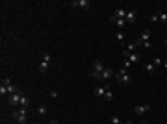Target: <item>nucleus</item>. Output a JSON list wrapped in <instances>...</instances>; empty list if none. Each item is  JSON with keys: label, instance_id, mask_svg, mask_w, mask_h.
Masks as SVG:
<instances>
[{"label": "nucleus", "instance_id": "13", "mask_svg": "<svg viewBox=\"0 0 167 124\" xmlns=\"http://www.w3.org/2000/svg\"><path fill=\"white\" fill-rule=\"evenodd\" d=\"M113 24L117 26L119 30H123V28L126 26V19H115V22H113Z\"/></svg>", "mask_w": 167, "mask_h": 124}, {"label": "nucleus", "instance_id": "33", "mask_svg": "<svg viewBox=\"0 0 167 124\" xmlns=\"http://www.w3.org/2000/svg\"><path fill=\"white\" fill-rule=\"evenodd\" d=\"M165 46H167V39H165Z\"/></svg>", "mask_w": 167, "mask_h": 124}, {"label": "nucleus", "instance_id": "18", "mask_svg": "<svg viewBox=\"0 0 167 124\" xmlns=\"http://www.w3.org/2000/svg\"><path fill=\"white\" fill-rule=\"evenodd\" d=\"M145 72H147V74H154V72H156V67H154L152 63H150V65H145Z\"/></svg>", "mask_w": 167, "mask_h": 124}, {"label": "nucleus", "instance_id": "15", "mask_svg": "<svg viewBox=\"0 0 167 124\" xmlns=\"http://www.w3.org/2000/svg\"><path fill=\"white\" fill-rule=\"evenodd\" d=\"M28 106H30V98L22 93V96H21V107H28Z\"/></svg>", "mask_w": 167, "mask_h": 124}, {"label": "nucleus", "instance_id": "27", "mask_svg": "<svg viewBox=\"0 0 167 124\" xmlns=\"http://www.w3.org/2000/svg\"><path fill=\"white\" fill-rule=\"evenodd\" d=\"M143 46H145V48H150V46H152V43L147 41V43H143Z\"/></svg>", "mask_w": 167, "mask_h": 124}, {"label": "nucleus", "instance_id": "9", "mask_svg": "<svg viewBox=\"0 0 167 124\" xmlns=\"http://www.w3.org/2000/svg\"><path fill=\"white\" fill-rule=\"evenodd\" d=\"M104 63H102V61H95V63H93V72H98V74H102V71H104Z\"/></svg>", "mask_w": 167, "mask_h": 124}, {"label": "nucleus", "instance_id": "25", "mask_svg": "<svg viewBox=\"0 0 167 124\" xmlns=\"http://www.w3.org/2000/svg\"><path fill=\"white\" fill-rule=\"evenodd\" d=\"M2 83L6 85V87H7V85H11V78H2Z\"/></svg>", "mask_w": 167, "mask_h": 124}, {"label": "nucleus", "instance_id": "16", "mask_svg": "<svg viewBox=\"0 0 167 124\" xmlns=\"http://www.w3.org/2000/svg\"><path fill=\"white\" fill-rule=\"evenodd\" d=\"M149 37H150V32H149V30H143V33L139 35V39H141L143 43H147V41H149Z\"/></svg>", "mask_w": 167, "mask_h": 124}, {"label": "nucleus", "instance_id": "29", "mask_svg": "<svg viewBox=\"0 0 167 124\" xmlns=\"http://www.w3.org/2000/svg\"><path fill=\"white\" fill-rule=\"evenodd\" d=\"M48 124H59V122H58V121H56V119H52V121H50Z\"/></svg>", "mask_w": 167, "mask_h": 124}, {"label": "nucleus", "instance_id": "10", "mask_svg": "<svg viewBox=\"0 0 167 124\" xmlns=\"http://www.w3.org/2000/svg\"><path fill=\"white\" fill-rule=\"evenodd\" d=\"M115 39H117V43L123 46V45H125V39H126V37H125V32H123V30H119V32L115 33Z\"/></svg>", "mask_w": 167, "mask_h": 124}, {"label": "nucleus", "instance_id": "1", "mask_svg": "<svg viewBox=\"0 0 167 124\" xmlns=\"http://www.w3.org/2000/svg\"><path fill=\"white\" fill-rule=\"evenodd\" d=\"M115 80H117L119 83H123V85H130V83H132V76H130L128 71H125V69H121V72L115 74Z\"/></svg>", "mask_w": 167, "mask_h": 124}, {"label": "nucleus", "instance_id": "6", "mask_svg": "<svg viewBox=\"0 0 167 124\" xmlns=\"http://www.w3.org/2000/svg\"><path fill=\"white\" fill-rule=\"evenodd\" d=\"M108 91H110V85H98V87H95L93 95H95V96H104Z\"/></svg>", "mask_w": 167, "mask_h": 124}, {"label": "nucleus", "instance_id": "11", "mask_svg": "<svg viewBox=\"0 0 167 124\" xmlns=\"http://www.w3.org/2000/svg\"><path fill=\"white\" fill-rule=\"evenodd\" d=\"M35 111H37V115H39V117H45V115H46V111H48V107H46L45 104H39Z\"/></svg>", "mask_w": 167, "mask_h": 124}, {"label": "nucleus", "instance_id": "31", "mask_svg": "<svg viewBox=\"0 0 167 124\" xmlns=\"http://www.w3.org/2000/svg\"><path fill=\"white\" fill-rule=\"evenodd\" d=\"M139 124H149V122H147V121H143V122H139Z\"/></svg>", "mask_w": 167, "mask_h": 124}, {"label": "nucleus", "instance_id": "19", "mask_svg": "<svg viewBox=\"0 0 167 124\" xmlns=\"http://www.w3.org/2000/svg\"><path fill=\"white\" fill-rule=\"evenodd\" d=\"M0 95H9V93H7V87H6V85H4V83H0Z\"/></svg>", "mask_w": 167, "mask_h": 124}, {"label": "nucleus", "instance_id": "28", "mask_svg": "<svg viewBox=\"0 0 167 124\" xmlns=\"http://www.w3.org/2000/svg\"><path fill=\"white\" fill-rule=\"evenodd\" d=\"M50 96H52V98H58V91H50Z\"/></svg>", "mask_w": 167, "mask_h": 124}, {"label": "nucleus", "instance_id": "8", "mask_svg": "<svg viewBox=\"0 0 167 124\" xmlns=\"http://www.w3.org/2000/svg\"><path fill=\"white\" fill-rule=\"evenodd\" d=\"M13 119H15V121H17L19 124H26L28 115H21V113H17V111H13Z\"/></svg>", "mask_w": 167, "mask_h": 124}, {"label": "nucleus", "instance_id": "2", "mask_svg": "<svg viewBox=\"0 0 167 124\" xmlns=\"http://www.w3.org/2000/svg\"><path fill=\"white\" fill-rule=\"evenodd\" d=\"M50 61H52L50 54H43V59H41V63H39V67H37L39 74H45V72L48 71V65H50Z\"/></svg>", "mask_w": 167, "mask_h": 124}, {"label": "nucleus", "instance_id": "21", "mask_svg": "<svg viewBox=\"0 0 167 124\" xmlns=\"http://www.w3.org/2000/svg\"><path fill=\"white\" fill-rule=\"evenodd\" d=\"M130 67H132V61H130V59H125V65H123V69H125V71H128Z\"/></svg>", "mask_w": 167, "mask_h": 124}, {"label": "nucleus", "instance_id": "24", "mask_svg": "<svg viewBox=\"0 0 167 124\" xmlns=\"http://www.w3.org/2000/svg\"><path fill=\"white\" fill-rule=\"evenodd\" d=\"M111 124H121V119H119L117 115H113V117H111Z\"/></svg>", "mask_w": 167, "mask_h": 124}, {"label": "nucleus", "instance_id": "3", "mask_svg": "<svg viewBox=\"0 0 167 124\" xmlns=\"http://www.w3.org/2000/svg\"><path fill=\"white\" fill-rule=\"evenodd\" d=\"M21 96H22V91L15 93V95H9V96H7V104H9L11 107H17V106H21Z\"/></svg>", "mask_w": 167, "mask_h": 124}, {"label": "nucleus", "instance_id": "5", "mask_svg": "<svg viewBox=\"0 0 167 124\" xmlns=\"http://www.w3.org/2000/svg\"><path fill=\"white\" fill-rule=\"evenodd\" d=\"M137 19V11L136 9H128L126 11V24H134Z\"/></svg>", "mask_w": 167, "mask_h": 124}, {"label": "nucleus", "instance_id": "32", "mask_svg": "<svg viewBox=\"0 0 167 124\" xmlns=\"http://www.w3.org/2000/svg\"><path fill=\"white\" fill-rule=\"evenodd\" d=\"M126 124H134V122H132V121H128V122H126Z\"/></svg>", "mask_w": 167, "mask_h": 124}, {"label": "nucleus", "instance_id": "23", "mask_svg": "<svg viewBox=\"0 0 167 124\" xmlns=\"http://www.w3.org/2000/svg\"><path fill=\"white\" fill-rule=\"evenodd\" d=\"M158 65L164 67V59H162V57H156V59H154V67H158Z\"/></svg>", "mask_w": 167, "mask_h": 124}, {"label": "nucleus", "instance_id": "4", "mask_svg": "<svg viewBox=\"0 0 167 124\" xmlns=\"http://www.w3.org/2000/svg\"><path fill=\"white\" fill-rule=\"evenodd\" d=\"M71 6L82 7V9H89V7H91V2H89V0H73V2H71Z\"/></svg>", "mask_w": 167, "mask_h": 124}, {"label": "nucleus", "instance_id": "12", "mask_svg": "<svg viewBox=\"0 0 167 124\" xmlns=\"http://www.w3.org/2000/svg\"><path fill=\"white\" fill-rule=\"evenodd\" d=\"M111 76H113V71H111V69L108 67V69H104V71H102L100 80H108V78H111Z\"/></svg>", "mask_w": 167, "mask_h": 124}, {"label": "nucleus", "instance_id": "20", "mask_svg": "<svg viewBox=\"0 0 167 124\" xmlns=\"http://www.w3.org/2000/svg\"><path fill=\"white\" fill-rule=\"evenodd\" d=\"M160 22H167V13H164V11H160Z\"/></svg>", "mask_w": 167, "mask_h": 124}, {"label": "nucleus", "instance_id": "14", "mask_svg": "<svg viewBox=\"0 0 167 124\" xmlns=\"http://www.w3.org/2000/svg\"><path fill=\"white\" fill-rule=\"evenodd\" d=\"M113 17H115V19H126V11H125V9H115Z\"/></svg>", "mask_w": 167, "mask_h": 124}, {"label": "nucleus", "instance_id": "22", "mask_svg": "<svg viewBox=\"0 0 167 124\" xmlns=\"http://www.w3.org/2000/svg\"><path fill=\"white\" fill-rule=\"evenodd\" d=\"M104 98L108 100V102H111V100H113V93H111V91H108V93L104 95Z\"/></svg>", "mask_w": 167, "mask_h": 124}, {"label": "nucleus", "instance_id": "26", "mask_svg": "<svg viewBox=\"0 0 167 124\" xmlns=\"http://www.w3.org/2000/svg\"><path fill=\"white\" fill-rule=\"evenodd\" d=\"M150 21H152V22H160V15H152V17H150Z\"/></svg>", "mask_w": 167, "mask_h": 124}, {"label": "nucleus", "instance_id": "7", "mask_svg": "<svg viewBox=\"0 0 167 124\" xmlns=\"http://www.w3.org/2000/svg\"><path fill=\"white\" fill-rule=\"evenodd\" d=\"M149 109H152V107H150V104H143V106H136V107H134V111H136L137 115H145Z\"/></svg>", "mask_w": 167, "mask_h": 124}, {"label": "nucleus", "instance_id": "30", "mask_svg": "<svg viewBox=\"0 0 167 124\" xmlns=\"http://www.w3.org/2000/svg\"><path fill=\"white\" fill-rule=\"evenodd\" d=\"M164 69L167 71V59H164Z\"/></svg>", "mask_w": 167, "mask_h": 124}, {"label": "nucleus", "instance_id": "17", "mask_svg": "<svg viewBox=\"0 0 167 124\" xmlns=\"http://www.w3.org/2000/svg\"><path fill=\"white\" fill-rule=\"evenodd\" d=\"M132 63H137L139 59H141V56H139V52H134V54H130V57H128Z\"/></svg>", "mask_w": 167, "mask_h": 124}]
</instances>
